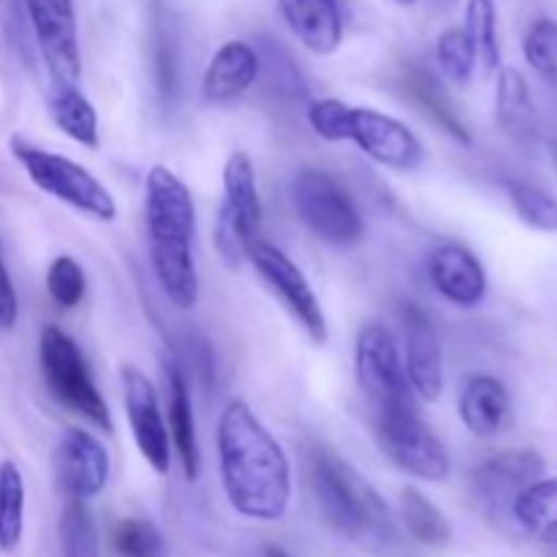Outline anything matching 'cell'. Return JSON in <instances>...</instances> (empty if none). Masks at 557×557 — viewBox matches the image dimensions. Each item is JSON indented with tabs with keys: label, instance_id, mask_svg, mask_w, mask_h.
I'll return each instance as SVG.
<instances>
[{
	"label": "cell",
	"instance_id": "obj_1",
	"mask_svg": "<svg viewBox=\"0 0 557 557\" xmlns=\"http://www.w3.org/2000/svg\"><path fill=\"white\" fill-rule=\"evenodd\" d=\"M215 444L228 506L245 520H283L294 495L292 462L248 403L232 400L223 408Z\"/></svg>",
	"mask_w": 557,
	"mask_h": 557
},
{
	"label": "cell",
	"instance_id": "obj_2",
	"mask_svg": "<svg viewBox=\"0 0 557 557\" xmlns=\"http://www.w3.org/2000/svg\"><path fill=\"white\" fill-rule=\"evenodd\" d=\"M145 226L152 275L163 297L177 310H194L201 294L194 256L196 205L188 185L163 163L145 177Z\"/></svg>",
	"mask_w": 557,
	"mask_h": 557
},
{
	"label": "cell",
	"instance_id": "obj_3",
	"mask_svg": "<svg viewBox=\"0 0 557 557\" xmlns=\"http://www.w3.org/2000/svg\"><path fill=\"white\" fill-rule=\"evenodd\" d=\"M310 487L332 531L343 536H379L389 531V511L373 487L330 449L310 455Z\"/></svg>",
	"mask_w": 557,
	"mask_h": 557
},
{
	"label": "cell",
	"instance_id": "obj_4",
	"mask_svg": "<svg viewBox=\"0 0 557 557\" xmlns=\"http://www.w3.org/2000/svg\"><path fill=\"white\" fill-rule=\"evenodd\" d=\"M11 156L22 163L30 183L47 196H52V199L74 207L76 212L92 218V221L112 223L117 218V201H114V196L82 163L58 156V152L41 150V147L20 139V136L11 139Z\"/></svg>",
	"mask_w": 557,
	"mask_h": 557
},
{
	"label": "cell",
	"instance_id": "obj_5",
	"mask_svg": "<svg viewBox=\"0 0 557 557\" xmlns=\"http://www.w3.org/2000/svg\"><path fill=\"white\" fill-rule=\"evenodd\" d=\"M38 364H41V375L49 395L60 406L85 417L101 433H114L112 411H109L107 400L98 392L85 354L79 351L74 337L65 335L60 326H44L41 341H38Z\"/></svg>",
	"mask_w": 557,
	"mask_h": 557
},
{
	"label": "cell",
	"instance_id": "obj_6",
	"mask_svg": "<svg viewBox=\"0 0 557 557\" xmlns=\"http://www.w3.org/2000/svg\"><path fill=\"white\" fill-rule=\"evenodd\" d=\"M261 207L256 166L248 152L234 150L223 166V201L215 223V248L228 267L248 261L250 248L261 239Z\"/></svg>",
	"mask_w": 557,
	"mask_h": 557
},
{
	"label": "cell",
	"instance_id": "obj_7",
	"mask_svg": "<svg viewBox=\"0 0 557 557\" xmlns=\"http://www.w3.org/2000/svg\"><path fill=\"white\" fill-rule=\"evenodd\" d=\"M299 221L326 245L351 248L362 243L364 221L351 194L324 169H302L292 183Z\"/></svg>",
	"mask_w": 557,
	"mask_h": 557
},
{
	"label": "cell",
	"instance_id": "obj_8",
	"mask_svg": "<svg viewBox=\"0 0 557 557\" xmlns=\"http://www.w3.org/2000/svg\"><path fill=\"white\" fill-rule=\"evenodd\" d=\"M354 364H357L359 389L373 403L375 417L417 408L413 406V389L408 384L400 346L381 321H368L357 332Z\"/></svg>",
	"mask_w": 557,
	"mask_h": 557
},
{
	"label": "cell",
	"instance_id": "obj_9",
	"mask_svg": "<svg viewBox=\"0 0 557 557\" xmlns=\"http://www.w3.org/2000/svg\"><path fill=\"white\" fill-rule=\"evenodd\" d=\"M248 264L259 272L264 286L281 299V305L292 313V319L302 326L305 335H308L315 346H326V341H330V324H326V313L324 308H321V299L319 294L313 292L308 277H305V272L294 264L292 256H288L286 250L277 248V245L259 239V243L250 248Z\"/></svg>",
	"mask_w": 557,
	"mask_h": 557
},
{
	"label": "cell",
	"instance_id": "obj_10",
	"mask_svg": "<svg viewBox=\"0 0 557 557\" xmlns=\"http://www.w3.org/2000/svg\"><path fill=\"white\" fill-rule=\"evenodd\" d=\"M375 435L381 449L408 476L419 482H444L451 471V460L438 435L428 428L417 408L411 411L379 413Z\"/></svg>",
	"mask_w": 557,
	"mask_h": 557
},
{
	"label": "cell",
	"instance_id": "obj_11",
	"mask_svg": "<svg viewBox=\"0 0 557 557\" xmlns=\"http://www.w3.org/2000/svg\"><path fill=\"white\" fill-rule=\"evenodd\" d=\"M25 5L54 90L76 87L82 76V54L74 0H25Z\"/></svg>",
	"mask_w": 557,
	"mask_h": 557
},
{
	"label": "cell",
	"instance_id": "obj_12",
	"mask_svg": "<svg viewBox=\"0 0 557 557\" xmlns=\"http://www.w3.org/2000/svg\"><path fill=\"white\" fill-rule=\"evenodd\" d=\"M120 381H123L125 417H128L136 449H139V455L145 457V462L158 476H166L172 471L174 449L156 384L136 364H123L120 368Z\"/></svg>",
	"mask_w": 557,
	"mask_h": 557
},
{
	"label": "cell",
	"instance_id": "obj_13",
	"mask_svg": "<svg viewBox=\"0 0 557 557\" xmlns=\"http://www.w3.org/2000/svg\"><path fill=\"white\" fill-rule=\"evenodd\" d=\"M346 141H354L364 156L395 172H417L424 163V145L419 136L392 114L368 107H351Z\"/></svg>",
	"mask_w": 557,
	"mask_h": 557
},
{
	"label": "cell",
	"instance_id": "obj_14",
	"mask_svg": "<svg viewBox=\"0 0 557 557\" xmlns=\"http://www.w3.org/2000/svg\"><path fill=\"white\" fill-rule=\"evenodd\" d=\"M544 471H547V466H544L539 451H504V455L482 462V466L471 473V487L473 495L479 498V504H482L490 515H511V506L520 498L522 490L536 484L539 479L544 476Z\"/></svg>",
	"mask_w": 557,
	"mask_h": 557
},
{
	"label": "cell",
	"instance_id": "obj_15",
	"mask_svg": "<svg viewBox=\"0 0 557 557\" xmlns=\"http://www.w3.org/2000/svg\"><path fill=\"white\" fill-rule=\"evenodd\" d=\"M58 482L65 490L69 500H92L107 490L112 462L109 451L92 433L79 428L65 430L54 455Z\"/></svg>",
	"mask_w": 557,
	"mask_h": 557
},
{
	"label": "cell",
	"instance_id": "obj_16",
	"mask_svg": "<svg viewBox=\"0 0 557 557\" xmlns=\"http://www.w3.org/2000/svg\"><path fill=\"white\" fill-rule=\"evenodd\" d=\"M400 321L403 337H406L403 364H406L408 384L419 400L435 403L444 392V346H441L433 319L419 305L408 302L400 310Z\"/></svg>",
	"mask_w": 557,
	"mask_h": 557
},
{
	"label": "cell",
	"instance_id": "obj_17",
	"mask_svg": "<svg viewBox=\"0 0 557 557\" xmlns=\"http://www.w3.org/2000/svg\"><path fill=\"white\" fill-rule=\"evenodd\" d=\"M428 275L435 292L457 308H479L487 297V272L466 245H438L428 259Z\"/></svg>",
	"mask_w": 557,
	"mask_h": 557
},
{
	"label": "cell",
	"instance_id": "obj_18",
	"mask_svg": "<svg viewBox=\"0 0 557 557\" xmlns=\"http://www.w3.org/2000/svg\"><path fill=\"white\" fill-rule=\"evenodd\" d=\"M261 76V54L248 41H226L201 79V96L207 103H232L250 90Z\"/></svg>",
	"mask_w": 557,
	"mask_h": 557
},
{
	"label": "cell",
	"instance_id": "obj_19",
	"mask_svg": "<svg viewBox=\"0 0 557 557\" xmlns=\"http://www.w3.org/2000/svg\"><path fill=\"white\" fill-rule=\"evenodd\" d=\"M462 424L468 433L476 438H495L511 424L515 408H511V395L495 375H473L466 381L457 400Z\"/></svg>",
	"mask_w": 557,
	"mask_h": 557
},
{
	"label": "cell",
	"instance_id": "obj_20",
	"mask_svg": "<svg viewBox=\"0 0 557 557\" xmlns=\"http://www.w3.org/2000/svg\"><path fill=\"white\" fill-rule=\"evenodd\" d=\"M286 25L308 52L330 58L343 44V16L337 0H277Z\"/></svg>",
	"mask_w": 557,
	"mask_h": 557
},
{
	"label": "cell",
	"instance_id": "obj_21",
	"mask_svg": "<svg viewBox=\"0 0 557 557\" xmlns=\"http://www.w3.org/2000/svg\"><path fill=\"white\" fill-rule=\"evenodd\" d=\"M166 389H169V438L172 449L177 451L183 471L190 482H196L201 473V451L199 435H196L194 400H190V386L185 379V370L180 364H166Z\"/></svg>",
	"mask_w": 557,
	"mask_h": 557
},
{
	"label": "cell",
	"instance_id": "obj_22",
	"mask_svg": "<svg viewBox=\"0 0 557 557\" xmlns=\"http://www.w3.org/2000/svg\"><path fill=\"white\" fill-rule=\"evenodd\" d=\"M495 120L500 131L511 141L522 147H531L539 136V112L533 103L531 87L525 76L517 69L506 65L498 71V85H495Z\"/></svg>",
	"mask_w": 557,
	"mask_h": 557
},
{
	"label": "cell",
	"instance_id": "obj_23",
	"mask_svg": "<svg viewBox=\"0 0 557 557\" xmlns=\"http://www.w3.org/2000/svg\"><path fill=\"white\" fill-rule=\"evenodd\" d=\"M403 85H406L408 98L422 109L424 117L433 120L444 134H449L451 139L460 141V145H471V131L466 128L462 117L457 114L455 103L449 101V96H446V90L438 85V79H435L433 74L411 65V69L406 71V76H403Z\"/></svg>",
	"mask_w": 557,
	"mask_h": 557
},
{
	"label": "cell",
	"instance_id": "obj_24",
	"mask_svg": "<svg viewBox=\"0 0 557 557\" xmlns=\"http://www.w3.org/2000/svg\"><path fill=\"white\" fill-rule=\"evenodd\" d=\"M517 525L536 542L557 549V479H539L511 506Z\"/></svg>",
	"mask_w": 557,
	"mask_h": 557
},
{
	"label": "cell",
	"instance_id": "obj_25",
	"mask_svg": "<svg viewBox=\"0 0 557 557\" xmlns=\"http://www.w3.org/2000/svg\"><path fill=\"white\" fill-rule=\"evenodd\" d=\"M49 114H52L54 125L71 141L87 147V150H98V145H101L98 112L79 87H60V90H54L52 101H49Z\"/></svg>",
	"mask_w": 557,
	"mask_h": 557
},
{
	"label": "cell",
	"instance_id": "obj_26",
	"mask_svg": "<svg viewBox=\"0 0 557 557\" xmlns=\"http://www.w3.org/2000/svg\"><path fill=\"white\" fill-rule=\"evenodd\" d=\"M400 517L413 539L424 547H446L451 542V522L444 511L417 487L400 493Z\"/></svg>",
	"mask_w": 557,
	"mask_h": 557
},
{
	"label": "cell",
	"instance_id": "obj_27",
	"mask_svg": "<svg viewBox=\"0 0 557 557\" xmlns=\"http://www.w3.org/2000/svg\"><path fill=\"white\" fill-rule=\"evenodd\" d=\"M25 479L16 462H0V553H14L25 533Z\"/></svg>",
	"mask_w": 557,
	"mask_h": 557
},
{
	"label": "cell",
	"instance_id": "obj_28",
	"mask_svg": "<svg viewBox=\"0 0 557 557\" xmlns=\"http://www.w3.org/2000/svg\"><path fill=\"white\" fill-rule=\"evenodd\" d=\"M462 30L471 38L476 49L479 63L484 71H495L500 65V44H498V9L495 0H468L466 3V25Z\"/></svg>",
	"mask_w": 557,
	"mask_h": 557
},
{
	"label": "cell",
	"instance_id": "obj_29",
	"mask_svg": "<svg viewBox=\"0 0 557 557\" xmlns=\"http://www.w3.org/2000/svg\"><path fill=\"white\" fill-rule=\"evenodd\" d=\"M58 536L60 555L63 557H101L96 520H92L90 509L82 500H69L63 506Z\"/></svg>",
	"mask_w": 557,
	"mask_h": 557
},
{
	"label": "cell",
	"instance_id": "obj_30",
	"mask_svg": "<svg viewBox=\"0 0 557 557\" xmlns=\"http://www.w3.org/2000/svg\"><path fill=\"white\" fill-rule=\"evenodd\" d=\"M509 201L522 223L544 234H557V199L533 183H509Z\"/></svg>",
	"mask_w": 557,
	"mask_h": 557
},
{
	"label": "cell",
	"instance_id": "obj_31",
	"mask_svg": "<svg viewBox=\"0 0 557 557\" xmlns=\"http://www.w3.org/2000/svg\"><path fill=\"white\" fill-rule=\"evenodd\" d=\"M112 547L117 557H169V544L156 522L139 517L114 525Z\"/></svg>",
	"mask_w": 557,
	"mask_h": 557
},
{
	"label": "cell",
	"instance_id": "obj_32",
	"mask_svg": "<svg viewBox=\"0 0 557 557\" xmlns=\"http://www.w3.org/2000/svg\"><path fill=\"white\" fill-rule=\"evenodd\" d=\"M435 58H438L441 71L449 82L455 85H468L476 71V49H473L471 38L462 27H449L438 36V44H435Z\"/></svg>",
	"mask_w": 557,
	"mask_h": 557
},
{
	"label": "cell",
	"instance_id": "obj_33",
	"mask_svg": "<svg viewBox=\"0 0 557 557\" xmlns=\"http://www.w3.org/2000/svg\"><path fill=\"white\" fill-rule=\"evenodd\" d=\"M528 65L542 76L547 85L557 87V22L555 20H536L525 33L522 41Z\"/></svg>",
	"mask_w": 557,
	"mask_h": 557
},
{
	"label": "cell",
	"instance_id": "obj_34",
	"mask_svg": "<svg viewBox=\"0 0 557 557\" xmlns=\"http://www.w3.org/2000/svg\"><path fill=\"white\" fill-rule=\"evenodd\" d=\"M47 292L60 308H76L85 299L87 277L74 256H58L47 270Z\"/></svg>",
	"mask_w": 557,
	"mask_h": 557
},
{
	"label": "cell",
	"instance_id": "obj_35",
	"mask_svg": "<svg viewBox=\"0 0 557 557\" xmlns=\"http://www.w3.org/2000/svg\"><path fill=\"white\" fill-rule=\"evenodd\" d=\"M351 107L341 98H321L308 107V123L313 134L324 141H346Z\"/></svg>",
	"mask_w": 557,
	"mask_h": 557
},
{
	"label": "cell",
	"instance_id": "obj_36",
	"mask_svg": "<svg viewBox=\"0 0 557 557\" xmlns=\"http://www.w3.org/2000/svg\"><path fill=\"white\" fill-rule=\"evenodd\" d=\"M16 319H20V299H16V288L11 283L9 270L0 259V330H14Z\"/></svg>",
	"mask_w": 557,
	"mask_h": 557
},
{
	"label": "cell",
	"instance_id": "obj_37",
	"mask_svg": "<svg viewBox=\"0 0 557 557\" xmlns=\"http://www.w3.org/2000/svg\"><path fill=\"white\" fill-rule=\"evenodd\" d=\"M264 557H288V555L283 553L281 547H267V549H264Z\"/></svg>",
	"mask_w": 557,
	"mask_h": 557
},
{
	"label": "cell",
	"instance_id": "obj_38",
	"mask_svg": "<svg viewBox=\"0 0 557 557\" xmlns=\"http://www.w3.org/2000/svg\"><path fill=\"white\" fill-rule=\"evenodd\" d=\"M549 156H553V163H555V169H557V136L553 141H549Z\"/></svg>",
	"mask_w": 557,
	"mask_h": 557
},
{
	"label": "cell",
	"instance_id": "obj_39",
	"mask_svg": "<svg viewBox=\"0 0 557 557\" xmlns=\"http://www.w3.org/2000/svg\"><path fill=\"white\" fill-rule=\"evenodd\" d=\"M435 5H441V9H451V5L457 3V0H433Z\"/></svg>",
	"mask_w": 557,
	"mask_h": 557
},
{
	"label": "cell",
	"instance_id": "obj_40",
	"mask_svg": "<svg viewBox=\"0 0 557 557\" xmlns=\"http://www.w3.org/2000/svg\"><path fill=\"white\" fill-rule=\"evenodd\" d=\"M395 3H400V5H417L419 0H395Z\"/></svg>",
	"mask_w": 557,
	"mask_h": 557
}]
</instances>
